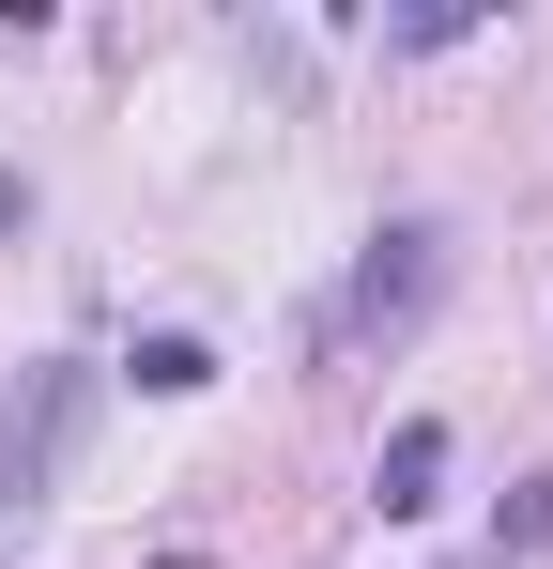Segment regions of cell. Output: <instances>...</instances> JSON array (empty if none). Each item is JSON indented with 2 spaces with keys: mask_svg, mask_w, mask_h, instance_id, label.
<instances>
[{
  "mask_svg": "<svg viewBox=\"0 0 553 569\" xmlns=\"http://www.w3.org/2000/svg\"><path fill=\"white\" fill-rule=\"evenodd\" d=\"M0 231H16V170H0Z\"/></svg>",
  "mask_w": 553,
  "mask_h": 569,
  "instance_id": "cell-5",
  "label": "cell"
},
{
  "mask_svg": "<svg viewBox=\"0 0 553 569\" xmlns=\"http://www.w3.org/2000/svg\"><path fill=\"white\" fill-rule=\"evenodd\" d=\"M431 292H446V231H384V247L354 262V339H400Z\"/></svg>",
  "mask_w": 553,
  "mask_h": 569,
  "instance_id": "cell-1",
  "label": "cell"
},
{
  "mask_svg": "<svg viewBox=\"0 0 553 569\" xmlns=\"http://www.w3.org/2000/svg\"><path fill=\"white\" fill-rule=\"evenodd\" d=\"M139 385H154V400H184V385H215V355H200V339H139Z\"/></svg>",
  "mask_w": 553,
  "mask_h": 569,
  "instance_id": "cell-4",
  "label": "cell"
},
{
  "mask_svg": "<svg viewBox=\"0 0 553 569\" xmlns=\"http://www.w3.org/2000/svg\"><path fill=\"white\" fill-rule=\"evenodd\" d=\"M78 416H92V370H47V385H31V416L0 431V462H16V492H47V477H62V447H78Z\"/></svg>",
  "mask_w": 553,
  "mask_h": 569,
  "instance_id": "cell-2",
  "label": "cell"
},
{
  "mask_svg": "<svg viewBox=\"0 0 553 569\" xmlns=\"http://www.w3.org/2000/svg\"><path fill=\"white\" fill-rule=\"evenodd\" d=\"M369 492H384V508H431V492H446V431H431V416H400V431H384V462H369Z\"/></svg>",
  "mask_w": 553,
  "mask_h": 569,
  "instance_id": "cell-3",
  "label": "cell"
}]
</instances>
